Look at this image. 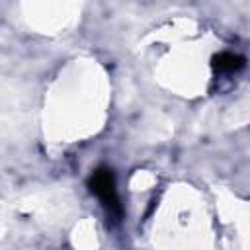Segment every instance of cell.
Here are the masks:
<instances>
[{"instance_id": "cell-2", "label": "cell", "mask_w": 250, "mask_h": 250, "mask_svg": "<svg viewBox=\"0 0 250 250\" xmlns=\"http://www.w3.org/2000/svg\"><path fill=\"white\" fill-rule=\"evenodd\" d=\"M244 64H246V59L242 55H236V53H219L211 59V66L219 74L238 72L240 68H244Z\"/></svg>"}, {"instance_id": "cell-1", "label": "cell", "mask_w": 250, "mask_h": 250, "mask_svg": "<svg viewBox=\"0 0 250 250\" xmlns=\"http://www.w3.org/2000/svg\"><path fill=\"white\" fill-rule=\"evenodd\" d=\"M88 188L100 199L107 217L113 219V221H119L121 215H123V207H121V201H119V195H117L115 176H113L111 168H105V166L96 168L92 172V176L88 178Z\"/></svg>"}]
</instances>
